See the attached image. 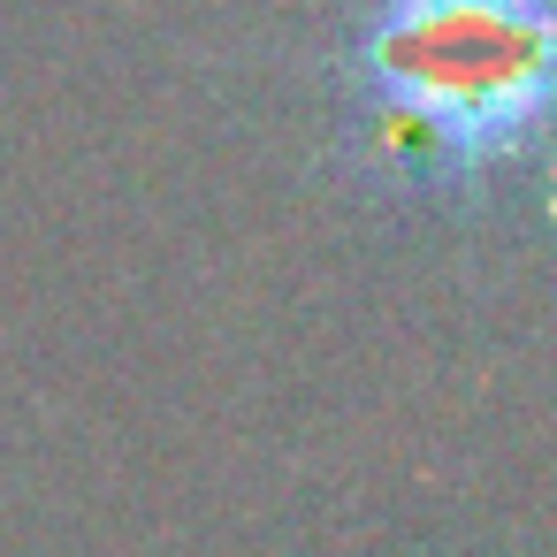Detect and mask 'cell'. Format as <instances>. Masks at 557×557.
Returning a JSON list of instances; mask_svg holds the SVG:
<instances>
[{
    "label": "cell",
    "mask_w": 557,
    "mask_h": 557,
    "mask_svg": "<svg viewBox=\"0 0 557 557\" xmlns=\"http://www.w3.org/2000/svg\"><path fill=\"white\" fill-rule=\"evenodd\" d=\"M344 169L374 199L481 207L549 138V0H359L336 32Z\"/></svg>",
    "instance_id": "6da1fadb"
}]
</instances>
